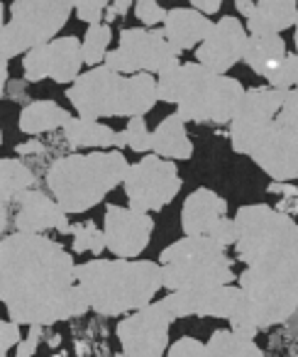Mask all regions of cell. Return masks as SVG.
I'll return each instance as SVG.
<instances>
[{
    "label": "cell",
    "mask_w": 298,
    "mask_h": 357,
    "mask_svg": "<svg viewBox=\"0 0 298 357\" xmlns=\"http://www.w3.org/2000/svg\"><path fill=\"white\" fill-rule=\"evenodd\" d=\"M74 255L47 235L13 233L0 240V298L17 326H54L91 311L76 282Z\"/></svg>",
    "instance_id": "1"
},
{
    "label": "cell",
    "mask_w": 298,
    "mask_h": 357,
    "mask_svg": "<svg viewBox=\"0 0 298 357\" xmlns=\"http://www.w3.org/2000/svg\"><path fill=\"white\" fill-rule=\"evenodd\" d=\"M76 282L91 311L108 318L142 311L164 289L162 264L152 259H91L76 267Z\"/></svg>",
    "instance_id": "2"
},
{
    "label": "cell",
    "mask_w": 298,
    "mask_h": 357,
    "mask_svg": "<svg viewBox=\"0 0 298 357\" xmlns=\"http://www.w3.org/2000/svg\"><path fill=\"white\" fill-rule=\"evenodd\" d=\"M244 86L237 79L218 76L205 66L179 64L157 79V96L162 103H174L184 123H233L244 98Z\"/></svg>",
    "instance_id": "3"
},
{
    "label": "cell",
    "mask_w": 298,
    "mask_h": 357,
    "mask_svg": "<svg viewBox=\"0 0 298 357\" xmlns=\"http://www.w3.org/2000/svg\"><path fill=\"white\" fill-rule=\"evenodd\" d=\"M130 172V162L120 149L110 152L69 154L52 162L47 169V186L52 199L64 208L66 215H79L98 206Z\"/></svg>",
    "instance_id": "4"
},
{
    "label": "cell",
    "mask_w": 298,
    "mask_h": 357,
    "mask_svg": "<svg viewBox=\"0 0 298 357\" xmlns=\"http://www.w3.org/2000/svg\"><path fill=\"white\" fill-rule=\"evenodd\" d=\"M66 98L79 118L98 123V118H144L157 105L159 96L152 74L123 76L108 66H95L69 86Z\"/></svg>",
    "instance_id": "5"
},
{
    "label": "cell",
    "mask_w": 298,
    "mask_h": 357,
    "mask_svg": "<svg viewBox=\"0 0 298 357\" xmlns=\"http://www.w3.org/2000/svg\"><path fill=\"white\" fill-rule=\"evenodd\" d=\"M237 287L252 301L259 331L279 326L298 311V225L276 252L240 274Z\"/></svg>",
    "instance_id": "6"
},
{
    "label": "cell",
    "mask_w": 298,
    "mask_h": 357,
    "mask_svg": "<svg viewBox=\"0 0 298 357\" xmlns=\"http://www.w3.org/2000/svg\"><path fill=\"white\" fill-rule=\"evenodd\" d=\"M162 284L166 291H186V289L230 287L235 282L233 259L225 248L210 238H181L162 250Z\"/></svg>",
    "instance_id": "7"
},
{
    "label": "cell",
    "mask_w": 298,
    "mask_h": 357,
    "mask_svg": "<svg viewBox=\"0 0 298 357\" xmlns=\"http://www.w3.org/2000/svg\"><path fill=\"white\" fill-rule=\"evenodd\" d=\"M74 10L76 3L69 0H15L10 6V20L0 27L3 76L8 79V61L13 56L54 42Z\"/></svg>",
    "instance_id": "8"
},
{
    "label": "cell",
    "mask_w": 298,
    "mask_h": 357,
    "mask_svg": "<svg viewBox=\"0 0 298 357\" xmlns=\"http://www.w3.org/2000/svg\"><path fill=\"white\" fill-rule=\"evenodd\" d=\"M235 225H237L235 257L247 269L276 252L293 235L298 223H293L288 213H281L267 204H252L237 208Z\"/></svg>",
    "instance_id": "9"
},
{
    "label": "cell",
    "mask_w": 298,
    "mask_h": 357,
    "mask_svg": "<svg viewBox=\"0 0 298 357\" xmlns=\"http://www.w3.org/2000/svg\"><path fill=\"white\" fill-rule=\"evenodd\" d=\"M179 64V52L169 45L164 30H147V27H125L120 32L118 50H110L103 61V66L115 74H152L157 79Z\"/></svg>",
    "instance_id": "10"
},
{
    "label": "cell",
    "mask_w": 298,
    "mask_h": 357,
    "mask_svg": "<svg viewBox=\"0 0 298 357\" xmlns=\"http://www.w3.org/2000/svg\"><path fill=\"white\" fill-rule=\"evenodd\" d=\"M181 184L184 181H181L176 162H166L157 154H147L139 162L130 164L123 189L130 208L142 211V213H157L176 199Z\"/></svg>",
    "instance_id": "11"
},
{
    "label": "cell",
    "mask_w": 298,
    "mask_h": 357,
    "mask_svg": "<svg viewBox=\"0 0 298 357\" xmlns=\"http://www.w3.org/2000/svg\"><path fill=\"white\" fill-rule=\"evenodd\" d=\"M288 91H279L272 86H254L244 91V98L230 123V144L237 154H249L257 149L269 128L276 120Z\"/></svg>",
    "instance_id": "12"
},
{
    "label": "cell",
    "mask_w": 298,
    "mask_h": 357,
    "mask_svg": "<svg viewBox=\"0 0 298 357\" xmlns=\"http://www.w3.org/2000/svg\"><path fill=\"white\" fill-rule=\"evenodd\" d=\"M176 318L159 301L123 318L118 323V340L127 357H164L169 352V328Z\"/></svg>",
    "instance_id": "13"
},
{
    "label": "cell",
    "mask_w": 298,
    "mask_h": 357,
    "mask_svg": "<svg viewBox=\"0 0 298 357\" xmlns=\"http://www.w3.org/2000/svg\"><path fill=\"white\" fill-rule=\"evenodd\" d=\"M84 66V54H81L79 37H59V40L42 45L37 50L27 52L22 59V71L25 81L37 84V81L52 79L56 84H76Z\"/></svg>",
    "instance_id": "14"
},
{
    "label": "cell",
    "mask_w": 298,
    "mask_h": 357,
    "mask_svg": "<svg viewBox=\"0 0 298 357\" xmlns=\"http://www.w3.org/2000/svg\"><path fill=\"white\" fill-rule=\"evenodd\" d=\"M105 245L115 259H137L147 250L152 233H155V220L149 213L125 206H108L103 218Z\"/></svg>",
    "instance_id": "15"
},
{
    "label": "cell",
    "mask_w": 298,
    "mask_h": 357,
    "mask_svg": "<svg viewBox=\"0 0 298 357\" xmlns=\"http://www.w3.org/2000/svg\"><path fill=\"white\" fill-rule=\"evenodd\" d=\"M166 308L171 311L174 318L186 316H210V318H230L247 303V294L240 287L230 284V287H210V289H186V291L166 294L162 298Z\"/></svg>",
    "instance_id": "16"
},
{
    "label": "cell",
    "mask_w": 298,
    "mask_h": 357,
    "mask_svg": "<svg viewBox=\"0 0 298 357\" xmlns=\"http://www.w3.org/2000/svg\"><path fill=\"white\" fill-rule=\"evenodd\" d=\"M247 30L233 15L220 17L213 25L208 40L196 50V64L205 66L218 76H228L235 64L244 59V47H247Z\"/></svg>",
    "instance_id": "17"
},
{
    "label": "cell",
    "mask_w": 298,
    "mask_h": 357,
    "mask_svg": "<svg viewBox=\"0 0 298 357\" xmlns=\"http://www.w3.org/2000/svg\"><path fill=\"white\" fill-rule=\"evenodd\" d=\"M10 206L15 208L13 211L15 233L42 235V233H47V230H59V233H64V235H71L69 215L64 213V208H61L54 199L42 194L40 189L25 191V194L17 196ZM8 211H3V215H6Z\"/></svg>",
    "instance_id": "18"
},
{
    "label": "cell",
    "mask_w": 298,
    "mask_h": 357,
    "mask_svg": "<svg viewBox=\"0 0 298 357\" xmlns=\"http://www.w3.org/2000/svg\"><path fill=\"white\" fill-rule=\"evenodd\" d=\"M254 164L274 181H296L298 178V135L274 120L269 132L249 154Z\"/></svg>",
    "instance_id": "19"
},
{
    "label": "cell",
    "mask_w": 298,
    "mask_h": 357,
    "mask_svg": "<svg viewBox=\"0 0 298 357\" xmlns=\"http://www.w3.org/2000/svg\"><path fill=\"white\" fill-rule=\"evenodd\" d=\"M228 218V201L213 189H196L181 206V230L186 238H210Z\"/></svg>",
    "instance_id": "20"
},
{
    "label": "cell",
    "mask_w": 298,
    "mask_h": 357,
    "mask_svg": "<svg viewBox=\"0 0 298 357\" xmlns=\"http://www.w3.org/2000/svg\"><path fill=\"white\" fill-rule=\"evenodd\" d=\"M235 8L247 17L249 35H281L288 27H296L298 6L293 0H237Z\"/></svg>",
    "instance_id": "21"
},
{
    "label": "cell",
    "mask_w": 298,
    "mask_h": 357,
    "mask_svg": "<svg viewBox=\"0 0 298 357\" xmlns=\"http://www.w3.org/2000/svg\"><path fill=\"white\" fill-rule=\"evenodd\" d=\"M213 25L215 22L210 17L201 15L194 8H171L164 20V37L181 54V52L203 45L213 32Z\"/></svg>",
    "instance_id": "22"
},
{
    "label": "cell",
    "mask_w": 298,
    "mask_h": 357,
    "mask_svg": "<svg viewBox=\"0 0 298 357\" xmlns=\"http://www.w3.org/2000/svg\"><path fill=\"white\" fill-rule=\"evenodd\" d=\"M152 154L176 162V159L194 157V142L186 132V123L176 113L166 115L155 130H152Z\"/></svg>",
    "instance_id": "23"
},
{
    "label": "cell",
    "mask_w": 298,
    "mask_h": 357,
    "mask_svg": "<svg viewBox=\"0 0 298 357\" xmlns=\"http://www.w3.org/2000/svg\"><path fill=\"white\" fill-rule=\"evenodd\" d=\"M66 144L74 149L91 147L98 152H110V149H120V135L113 128L95 120H84V118H71V123L64 128Z\"/></svg>",
    "instance_id": "24"
},
{
    "label": "cell",
    "mask_w": 298,
    "mask_h": 357,
    "mask_svg": "<svg viewBox=\"0 0 298 357\" xmlns=\"http://www.w3.org/2000/svg\"><path fill=\"white\" fill-rule=\"evenodd\" d=\"M71 123V113L64 110L54 100H32L30 105H25L17 120V128L25 135H42L52 132V130H64Z\"/></svg>",
    "instance_id": "25"
},
{
    "label": "cell",
    "mask_w": 298,
    "mask_h": 357,
    "mask_svg": "<svg viewBox=\"0 0 298 357\" xmlns=\"http://www.w3.org/2000/svg\"><path fill=\"white\" fill-rule=\"evenodd\" d=\"M286 54L288 50H286V42L281 40V35H249L242 61L254 74L264 79Z\"/></svg>",
    "instance_id": "26"
},
{
    "label": "cell",
    "mask_w": 298,
    "mask_h": 357,
    "mask_svg": "<svg viewBox=\"0 0 298 357\" xmlns=\"http://www.w3.org/2000/svg\"><path fill=\"white\" fill-rule=\"evenodd\" d=\"M37 184V176L27 164H22L15 157L0 159V208L8 211L10 204L20 194L30 191Z\"/></svg>",
    "instance_id": "27"
},
{
    "label": "cell",
    "mask_w": 298,
    "mask_h": 357,
    "mask_svg": "<svg viewBox=\"0 0 298 357\" xmlns=\"http://www.w3.org/2000/svg\"><path fill=\"white\" fill-rule=\"evenodd\" d=\"M205 352H208V357H264L257 342L235 335L230 328L215 331L205 342Z\"/></svg>",
    "instance_id": "28"
},
{
    "label": "cell",
    "mask_w": 298,
    "mask_h": 357,
    "mask_svg": "<svg viewBox=\"0 0 298 357\" xmlns=\"http://www.w3.org/2000/svg\"><path fill=\"white\" fill-rule=\"evenodd\" d=\"M110 40H113V30H110V25H105V22H100V25H91L84 35V42H81L84 64H88L91 69L103 66L105 56H108Z\"/></svg>",
    "instance_id": "29"
},
{
    "label": "cell",
    "mask_w": 298,
    "mask_h": 357,
    "mask_svg": "<svg viewBox=\"0 0 298 357\" xmlns=\"http://www.w3.org/2000/svg\"><path fill=\"white\" fill-rule=\"evenodd\" d=\"M71 235H74V252L76 255H103V250H108L105 245V233L93 223V220H86V223H74L71 225Z\"/></svg>",
    "instance_id": "30"
},
{
    "label": "cell",
    "mask_w": 298,
    "mask_h": 357,
    "mask_svg": "<svg viewBox=\"0 0 298 357\" xmlns=\"http://www.w3.org/2000/svg\"><path fill=\"white\" fill-rule=\"evenodd\" d=\"M118 135H120V149L130 147L132 152H139V154L152 152V132H149L144 118L127 120V128Z\"/></svg>",
    "instance_id": "31"
},
{
    "label": "cell",
    "mask_w": 298,
    "mask_h": 357,
    "mask_svg": "<svg viewBox=\"0 0 298 357\" xmlns=\"http://www.w3.org/2000/svg\"><path fill=\"white\" fill-rule=\"evenodd\" d=\"M267 84L272 89H279V91H293L298 86V56L288 52L267 76Z\"/></svg>",
    "instance_id": "32"
},
{
    "label": "cell",
    "mask_w": 298,
    "mask_h": 357,
    "mask_svg": "<svg viewBox=\"0 0 298 357\" xmlns=\"http://www.w3.org/2000/svg\"><path fill=\"white\" fill-rule=\"evenodd\" d=\"M166 8H162L159 3H155V0H139L137 6H134V15H137V20L142 22L147 30H155V25H159V22L166 20Z\"/></svg>",
    "instance_id": "33"
},
{
    "label": "cell",
    "mask_w": 298,
    "mask_h": 357,
    "mask_svg": "<svg viewBox=\"0 0 298 357\" xmlns=\"http://www.w3.org/2000/svg\"><path fill=\"white\" fill-rule=\"evenodd\" d=\"M166 357H208V352H205V342L184 335L169 347Z\"/></svg>",
    "instance_id": "34"
},
{
    "label": "cell",
    "mask_w": 298,
    "mask_h": 357,
    "mask_svg": "<svg viewBox=\"0 0 298 357\" xmlns=\"http://www.w3.org/2000/svg\"><path fill=\"white\" fill-rule=\"evenodd\" d=\"M105 10H108V3L105 0H91V3H76V15L79 20L88 22L91 25H100V20H105Z\"/></svg>",
    "instance_id": "35"
},
{
    "label": "cell",
    "mask_w": 298,
    "mask_h": 357,
    "mask_svg": "<svg viewBox=\"0 0 298 357\" xmlns=\"http://www.w3.org/2000/svg\"><path fill=\"white\" fill-rule=\"evenodd\" d=\"M20 326L13 321H3L0 323V357H6L8 352L13 350L15 345H20Z\"/></svg>",
    "instance_id": "36"
},
{
    "label": "cell",
    "mask_w": 298,
    "mask_h": 357,
    "mask_svg": "<svg viewBox=\"0 0 298 357\" xmlns=\"http://www.w3.org/2000/svg\"><path fill=\"white\" fill-rule=\"evenodd\" d=\"M40 340H42V328L40 326H32L30 333H27V337L20 342V345H17L15 357H32L37 352V345H40Z\"/></svg>",
    "instance_id": "37"
},
{
    "label": "cell",
    "mask_w": 298,
    "mask_h": 357,
    "mask_svg": "<svg viewBox=\"0 0 298 357\" xmlns=\"http://www.w3.org/2000/svg\"><path fill=\"white\" fill-rule=\"evenodd\" d=\"M191 8H194V10H198L201 15H215V13L220 10V8H223V3H220V0H194V3H191Z\"/></svg>",
    "instance_id": "38"
},
{
    "label": "cell",
    "mask_w": 298,
    "mask_h": 357,
    "mask_svg": "<svg viewBox=\"0 0 298 357\" xmlns=\"http://www.w3.org/2000/svg\"><path fill=\"white\" fill-rule=\"evenodd\" d=\"M130 0H118V3H113V6H108V10H105V25H110V22L118 20V15H125V13L130 10Z\"/></svg>",
    "instance_id": "39"
},
{
    "label": "cell",
    "mask_w": 298,
    "mask_h": 357,
    "mask_svg": "<svg viewBox=\"0 0 298 357\" xmlns=\"http://www.w3.org/2000/svg\"><path fill=\"white\" fill-rule=\"evenodd\" d=\"M15 152H17V154L42 152V144H40V142H35V139H32V142H27V144H17V147H15Z\"/></svg>",
    "instance_id": "40"
},
{
    "label": "cell",
    "mask_w": 298,
    "mask_h": 357,
    "mask_svg": "<svg viewBox=\"0 0 298 357\" xmlns=\"http://www.w3.org/2000/svg\"><path fill=\"white\" fill-rule=\"evenodd\" d=\"M293 40H296V56H298V17H296V37Z\"/></svg>",
    "instance_id": "41"
},
{
    "label": "cell",
    "mask_w": 298,
    "mask_h": 357,
    "mask_svg": "<svg viewBox=\"0 0 298 357\" xmlns=\"http://www.w3.org/2000/svg\"><path fill=\"white\" fill-rule=\"evenodd\" d=\"M115 357H127V355H123V352H118V355H115Z\"/></svg>",
    "instance_id": "42"
}]
</instances>
